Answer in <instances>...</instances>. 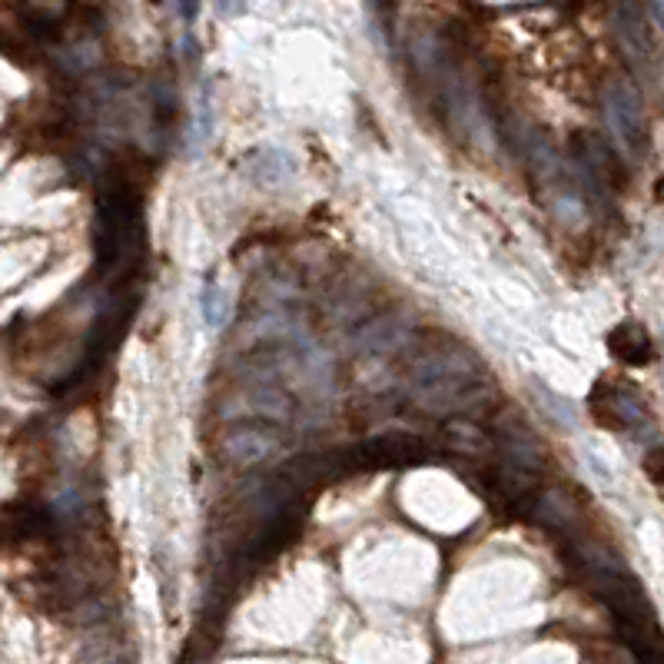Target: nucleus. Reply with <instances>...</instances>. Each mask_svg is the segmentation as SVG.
Wrapping results in <instances>:
<instances>
[{
  "instance_id": "obj_1",
  "label": "nucleus",
  "mask_w": 664,
  "mask_h": 664,
  "mask_svg": "<svg viewBox=\"0 0 664 664\" xmlns=\"http://www.w3.org/2000/svg\"><path fill=\"white\" fill-rule=\"evenodd\" d=\"M601 110H605V123L618 150H625L628 157H638L645 150V110H641L635 83L625 77H611L601 90Z\"/></svg>"
},
{
  "instance_id": "obj_2",
  "label": "nucleus",
  "mask_w": 664,
  "mask_h": 664,
  "mask_svg": "<svg viewBox=\"0 0 664 664\" xmlns=\"http://www.w3.org/2000/svg\"><path fill=\"white\" fill-rule=\"evenodd\" d=\"M611 30H615V40L628 64L641 70V74H655L658 44L638 0H615V7H611Z\"/></svg>"
},
{
  "instance_id": "obj_3",
  "label": "nucleus",
  "mask_w": 664,
  "mask_h": 664,
  "mask_svg": "<svg viewBox=\"0 0 664 664\" xmlns=\"http://www.w3.org/2000/svg\"><path fill=\"white\" fill-rule=\"evenodd\" d=\"M591 415H595V422H601L605 429H615V432H641V429H655V419H651V412L645 406V399L635 396L631 389L625 386H608V382H601L591 392Z\"/></svg>"
},
{
  "instance_id": "obj_4",
  "label": "nucleus",
  "mask_w": 664,
  "mask_h": 664,
  "mask_svg": "<svg viewBox=\"0 0 664 664\" xmlns=\"http://www.w3.org/2000/svg\"><path fill=\"white\" fill-rule=\"evenodd\" d=\"M429 442L415 439V435H379V439L362 442L352 459L359 469H382V465H409L429 459Z\"/></svg>"
},
{
  "instance_id": "obj_5",
  "label": "nucleus",
  "mask_w": 664,
  "mask_h": 664,
  "mask_svg": "<svg viewBox=\"0 0 664 664\" xmlns=\"http://www.w3.org/2000/svg\"><path fill=\"white\" fill-rule=\"evenodd\" d=\"M279 435L269 429H259V425H240L223 439L220 452L230 465H240V469H253V465L266 462L269 455L279 452Z\"/></svg>"
},
{
  "instance_id": "obj_6",
  "label": "nucleus",
  "mask_w": 664,
  "mask_h": 664,
  "mask_svg": "<svg viewBox=\"0 0 664 664\" xmlns=\"http://www.w3.org/2000/svg\"><path fill=\"white\" fill-rule=\"evenodd\" d=\"M472 372H479V366L459 349H432V352H422V356L412 362L415 389L435 386V382H445V379L472 376Z\"/></svg>"
},
{
  "instance_id": "obj_7",
  "label": "nucleus",
  "mask_w": 664,
  "mask_h": 664,
  "mask_svg": "<svg viewBox=\"0 0 664 664\" xmlns=\"http://www.w3.org/2000/svg\"><path fill=\"white\" fill-rule=\"evenodd\" d=\"M608 352L625 366H648L655 359V342H651V332L641 323H618L608 332Z\"/></svg>"
},
{
  "instance_id": "obj_8",
  "label": "nucleus",
  "mask_w": 664,
  "mask_h": 664,
  "mask_svg": "<svg viewBox=\"0 0 664 664\" xmlns=\"http://www.w3.org/2000/svg\"><path fill=\"white\" fill-rule=\"evenodd\" d=\"M412 326H406L402 319L396 316H382V319H372L359 329L356 336V346L366 352V356H389V352H396L399 346H406Z\"/></svg>"
},
{
  "instance_id": "obj_9",
  "label": "nucleus",
  "mask_w": 664,
  "mask_h": 664,
  "mask_svg": "<svg viewBox=\"0 0 664 664\" xmlns=\"http://www.w3.org/2000/svg\"><path fill=\"white\" fill-rule=\"evenodd\" d=\"M502 449H505V459L512 469L525 472V475H538L545 469V449L538 445V439L532 432H525L522 425H515V429H505L502 435Z\"/></svg>"
},
{
  "instance_id": "obj_10",
  "label": "nucleus",
  "mask_w": 664,
  "mask_h": 664,
  "mask_svg": "<svg viewBox=\"0 0 664 664\" xmlns=\"http://www.w3.org/2000/svg\"><path fill=\"white\" fill-rule=\"evenodd\" d=\"M445 439H449L452 452L472 455V459H479V455H489L495 449V442L489 439V435H485L479 425H472L469 419L445 422Z\"/></svg>"
},
{
  "instance_id": "obj_11",
  "label": "nucleus",
  "mask_w": 664,
  "mask_h": 664,
  "mask_svg": "<svg viewBox=\"0 0 664 664\" xmlns=\"http://www.w3.org/2000/svg\"><path fill=\"white\" fill-rule=\"evenodd\" d=\"M535 518H538V522L558 528V532H568V528H572V522L578 518V508H575V502H572V498H568L562 489H548V492L538 495Z\"/></svg>"
},
{
  "instance_id": "obj_12",
  "label": "nucleus",
  "mask_w": 664,
  "mask_h": 664,
  "mask_svg": "<svg viewBox=\"0 0 664 664\" xmlns=\"http://www.w3.org/2000/svg\"><path fill=\"white\" fill-rule=\"evenodd\" d=\"M253 406H256L259 415H266V419L283 422L289 415V396L286 392H279L276 386H263V389L253 392Z\"/></svg>"
},
{
  "instance_id": "obj_13",
  "label": "nucleus",
  "mask_w": 664,
  "mask_h": 664,
  "mask_svg": "<svg viewBox=\"0 0 664 664\" xmlns=\"http://www.w3.org/2000/svg\"><path fill=\"white\" fill-rule=\"evenodd\" d=\"M203 319L210 329H223L226 319H230V303H226L220 286H206L203 289Z\"/></svg>"
},
{
  "instance_id": "obj_14",
  "label": "nucleus",
  "mask_w": 664,
  "mask_h": 664,
  "mask_svg": "<svg viewBox=\"0 0 664 664\" xmlns=\"http://www.w3.org/2000/svg\"><path fill=\"white\" fill-rule=\"evenodd\" d=\"M210 133H213V117H210V107H206V97H203L200 113H196V123H193V153L203 147Z\"/></svg>"
},
{
  "instance_id": "obj_15",
  "label": "nucleus",
  "mask_w": 664,
  "mask_h": 664,
  "mask_svg": "<svg viewBox=\"0 0 664 664\" xmlns=\"http://www.w3.org/2000/svg\"><path fill=\"white\" fill-rule=\"evenodd\" d=\"M645 475L664 489V445H655V449L645 455Z\"/></svg>"
},
{
  "instance_id": "obj_16",
  "label": "nucleus",
  "mask_w": 664,
  "mask_h": 664,
  "mask_svg": "<svg viewBox=\"0 0 664 664\" xmlns=\"http://www.w3.org/2000/svg\"><path fill=\"white\" fill-rule=\"evenodd\" d=\"M216 10H220L223 17H236L246 10V0H216Z\"/></svg>"
},
{
  "instance_id": "obj_17",
  "label": "nucleus",
  "mask_w": 664,
  "mask_h": 664,
  "mask_svg": "<svg viewBox=\"0 0 664 664\" xmlns=\"http://www.w3.org/2000/svg\"><path fill=\"white\" fill-rule=\"evenodd\" d=\"M180 14L186 24H193L196 14H200V0H180Z\"/></svg>"
},
{
  "instance_id": "obj_18",
  "label": "nucleus",
  "mask_w": 664,
  "mask_h": 664,
  "mask_svg": "<svg viewBox=\"0 0 664 664\" xmlns=\"http://www.w3.org/2000/svg\"><path fill=\"white\" fill-rule=\"evenodd\" d=\"M651 7H655L658 20H661V24H664V0H651Z\"/></svg>"
},
{
  "instance_id": "obj_19",
  "label": "nucleus",
  "mask_w": 664,
  "mask_h": 664,
  "mask_svg": "<svg viewBox=\"0 0 664 664\" xmlns=\"http://www.w3.org/2000/svg\"><path fill=\"white\" fill-rule=\"evenodd\" d=\"M372 4H376V10H386V7L392 4V0H372Z\"/></svg>"
}]
</instances>
